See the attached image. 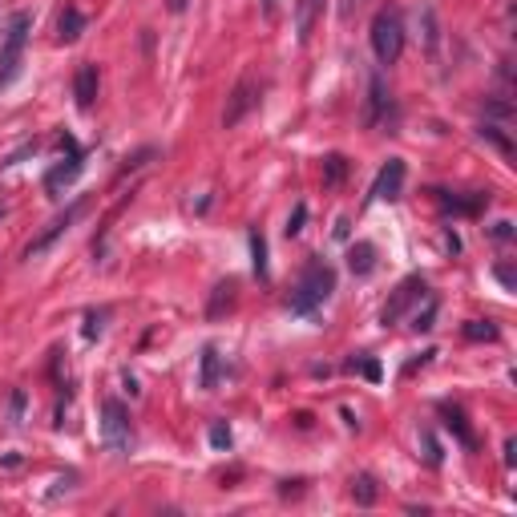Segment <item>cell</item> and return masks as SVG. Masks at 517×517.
<instances>
[{
  "instance_id": "obj_26",
  "label": "cell",
  "mask_w": 517,
  "mask_h": 517,
  "mask_svg": "<svg viewBox=\"0 0 517 517\" xmlns=\"http://www.w3.org/2000/svg\"><path fill=\"white\" fill-rule=\"evenodd\" d=\"M170 9H174V13H182V9H186V0H170Z\"/></svg>"
},
{
  "instance_id": "obj_28",
  "label": "cell",
  "mask_w": 517,
  "mask_h": 517,
  "mask_svg": "<svg viewBox=\"0 0 517 517\" xmlns=\"http://www.w3.org/2000/svg\"><path fill=\"white\" fill-rule=\"evenodd\" d=\"M0 219H5V211H0Z\"/></svg>"
},
{
  "instance_id": "obj_27",
  "label": "cell",
  "mask_w": 517,
  "mask_h": 517,
  "mask_svg": "<svg viewBox=\"0 0 517 517\" xmlns=\"http://www.w3.org/2000/svg\"><path fill=\"white\" fill-rule=\"evenodd\" d=\"M263 5H267V9H271V5H275V0H263Z\"/></svg>"
},
{
  "instance_id": "obj_12",
  "label": "cell",
  "mask_w": 517,
  "mask_h": 517,
  "mask_svg": "<svg viewBox=\"0 0 517 517\" xmlns=\"http://www.w3.org/2000/svg\"><path fill=\"white\" fill-rule=\"evenodd\" d=\"M384 106H388L384 77H380V73H372V81H368V114H364V122H368V126H376V122H380V114H384Z\"/></svg>"
},
{
  "instance_id": "obj_20",
  "label": "cell",
  "mask_w": 517,
  "mask_h": 517,
  "mask_svg": "<svg viewBox=\"0 0 517 517\" xmlns=\"http://www.w3.org/2000/svg\"><path fill=\"white\" fill-rule=\"evenodd\" d=\"M465 336H469V340H497V328H493V324H481V320H473V324L465 328Z\"/></svg>"
},
{
  "instance_id": "obj_11",
  "label": "cell",
  "mask_w": 517,
  "mask_h": 517,
  "mask_svg": "<svg viewBox=\"0 0 517 517\" xmlns=\"http://www.w3.org/2000/svg\"><path fill=\"white\" fill-rule=\"evenodd\" d=\"M73 93H77V106L89 110L93 97H97V65H81L73 77Z\"/></svg>"
},
{
  "instance_id": "obj_6",
  "label": "cell",
  "mask_w": 517,
  "mask_h": 517,
  "mask_svg": "<svg viewBox=\"0 0 517 517\" xmlns=\"http://www.w3.org/2000/svg\"><path fill=\"white\" fill-rule=\"evenodd\" d=\"M25 37H29V17L25 13H17L13 17V25H9V41H5V53H0V85H9L13 81V73H17V65H21V49H25Z\"/></svg>"
},
{
  "instance_id": "obj_15",
  "label": "cell",
  "mask_w": 517,
  "mask_h": 517,
  "mask_svg": "<svg viewBox=\"0 0 517 517\" xmlns=\"http://www.w3.org/2000/svg\"><path fill=\"white\" fill-rule=\"evenodd\" d=\"M202 388H215L219 384V352L215 348H206L202 352V380H198Z\"/></svg>"
},
{
  "instance_id": "obj_2",
  "label": "cell",
  "mask_w": 517,
  "mask_h": 517,
  "mask_svg": "<svg viewBox=\"0 0 517 517\" xmlns=\"http://www.w3.org/2000/svg\"><path fill=\"white\" fill-rule=\"evenodd\" d=\"M368 37H372V53H376L380 65H396L400 61V53H404V21H400L396 9H380L372 17V33Z\"/></svg>"
},
{
  "instance_id": "obj_9",
  "label": "cell",
  "mask_w": 517,
  "mask_h": 517,
  "mask_svg": "<svg viewBox=\"0 0 517 517\" xmlns=\"http://www.w3.org/2000/svg\"><path fill=\"white\" fill-rule=\"evenodd\" d=\"M81 170H85V158L73 150V154H69L61 166H53V170H49V178H45V190H53V194H57V190H61V186H69V182H73Z\"/></svg>"
},
{
  "instance_id": "obj_1",
  "label": "cell",
  "mask_w": 517,
  "mask_h": 517,
  "mask_svg": "<svg viewBox=\"0 0 517 517\" xmlns=\"http://www.w3.org/2000/svg\"><path fill=\"white\" fill-rule=\"evenodd\" d=\"M332 287H336V271H332L324 259H312V263L303 267L295 291H291V312H295V316H312L316 307L332 295Z\"/></svg>"
},
{
  "instance_id": "obj_10",
  "label": "cell",
  "mask_w": 517,
  "mask_h": 517,
  "mask_svg": "<svg viewBox=\"0 0 517 517\" xmlns=\"http://www.w3.org/2000/svg\"><path fill=\"white\" fill-rule=\"evenodd\" d=\"M320 9H324V0H295V33H299V41L312 37Z\"/></svg>"
},
{
  "instance_id": "obj_16",
  "label": "cell",
  "mask_w": 517,
  "mask_h": 517,
  "mask_svg": "<svg viewBox=\"0 0 517 517\" xmlns=\"http://www.w3.org/2000/svg\"><path fill=\"white\" fill-rule=\"evenodd\" d=\"M445 425L461 437V445H469V449L477 445V441H473V433H469V425H465V417H461V408H445Z\"/></svg>"
},
{
  "instance_id": "obj_7",
  "label": "cell",
  "mask_w": 517,
  "mask_h": 517,
  "mask_svg": "<svg viewBox=\"0 0 517 517\" xmlns=\"http://www.w3.org/2000/svg\"><path fill=\"white\" fill-rule=\"evenodd\" d=\"M425 295V279L421 275H412V279H404L400 287H396V295H392V303L384 307V312H380V324L388 328V324H396L404 312H408V307H412V299H421Z\"/></svg>"
},
{
  "instance_id": "obj_3",
  "label": "cell",
  "mask_w": 517,
  "mask_h": 517,
  "mask_svg": "<svg viewBox=\"0 0 517 517\" xmlns=\"http://www.w3.org/2000/svg\"><path fill=\"white\" fill-rule=\"evenodd\" d=\"M101 441H106L110 453H126L134 433H130V412L122 400H106L101 404Z\"/></svg>"
},
{
  "instance_id": "obj_22",
  "label": "cell",
  "mask_w": 517,
  "mask_h": 517,
  "mask_svg": "<svg viewBox=\"0 0 517 517\" xmlns=\"http://www.w3.org/2000/svg\"><path fill=\"white\" fill-rule=\"evenodd\" d=\"M303 219H307V206L299 202V206H295V215L287 219V235H299V231H303Z\"/></svg>"
},
{
  "instance_id": "obj_13",
  "label": "cell",
  "mask_w": 517,
  "mask_h": 517,
  "mask_svg": "<svg viewBox=\"0 0 517 517\" xmlns=\"http://www.w3.org/2000/svg\"><path fill=\"white\" fill-rule=\"evenodd\" d=\"M81 29H85V17H81V9L69 5V9L57 17V37H61V41H77Z\"/></svg>"
},
{
  "instance_id": "obj_5",
  "label": "cell",
  "mask_w": 517,
  "mask_h": 517,
  "mask_svg": "<svg viewBox=\"0 0 517 517\" xmlns=\"http://www.w3.org/2000/svg\"><path fill=\"white\" fill-rule=\"evenodd\" d=\"M255 106H259V81H255V77H243V81L231 89V97H227L223 126H227V130H235V126H239Z\"/></svg>"
},
{
  "instance_id": "obj_18",
  "label": "cell",
  "mask_w": 517,
  "mask_h": 517,
  "mask_svg": "<svg viewBox=\"0 0 517 517\" xmlns=\"http://www.w3.org/2000/svg\"><path fill=\"white\" fill-rule=\"evenodd\" d=\"M344 174H348V162H344L340 154L324 158V182H328V186H340V182H344Z\"/></svg>"
},
{
  "instance_id": "obj_8",
  "label": "cell",
  "mask_w": 517,
  "mask_h": 517,
  "mask_svg": "<svg viewBox=\"0 0 517 517\" xmlns=\"http://www.w3.org/2000/svg\"><path fill=\"white\" fill-rule=\"evenodd\" d=\"M400 186H404V162H400V158H388V162L380 166V174H376L368 198H372V202H384V198L392 202V198H400Z\"/></svg>"
},
{
  "instance_id": "obj_25",
  "label": "cell",
  "mask_w": 517,
  "mask_h": 517,
  "mask_svg": "<svg viewBox=\"0 0 517 517\" xmlns=\"http://www.w3.org/2000/svg\"><path fill=\"white\" fill-rule=\"evenodd\" d=\"M497 279H501L505 287H513V271H509V267H497Z\"/></svg>"
},
{
  "instance_id": "obj_23",
  "label": "cell",
  "mask_w": 517,
  "mask_h": 517,
  "mask_svg": "<svg viewBox=\"0 0 517 517\" xmlns=\"http://www.w3.org/2000/svg\"><path fill=\"white\" fill-rule=\"evenodd\" d=\"M433 316H437V303H429V307H425V316L412 320V328H417V332H429V328H433Z\"/></svg>"
},
{
  "instance_id": "obj_21",
  "label": "cell",
  "mask_w": 517,
  "mask_h": 517,
  "mask_svg": "<svg viewBox=\"0 0 517 517\" xmlns=\"http://www.w3.org/2000/svg\"><path fill=\"white\" fill-rule=\"evenodd\" d=\"M356 497H360V505H372L376 501V481L372 477H360L356 481Z\"/></svg>"
},
{
  "instance_id": "obj_17",
  "label": "cell",
  "mask_w": 517,
  "mask_h": 517,
  "mask_svg": "<svg viewBox=\"0 0 517 517\" xmlns=\"http://www.w3.org/2000/svg\"><path fill=\"white\" fill-rule=\"evenodd\" d=\"M231 299H235V283L227 279V283H219V287H215V299H211V320H219V316H223V307H231Z\"/></svg>"
},
{
  "instance_id": "obj_14",
  "label": "cell",
  "mask_w": 517,
  "mask_h": 517,
  "mask_svg": "<svg viewBox=\"0 0 517 517\" xmlns=\"http://www.w3.org/2000/svg\"><path fill=\"white\" fill-rule=\"evenodd\" d=\"M348 263H352L356 275H368V271L376 267V247H372V243H356V247L348 251Z\"/></svg>"
},
{
  "instance_id": "obj_4",
  "label": "cell",
  "mask_w": 517,
  "mask_h": 517,
  "mask_svg": "<svg viewBox=\"0 0 517 517\" xmlns=\"http://www.w3.org/2000/svg\"><path fill=\"white\" fill-rule=\"evenodd\" d=\"M85 211H89V198L69 202L65 211H61V215H57V219H53V223H49V227H45V231H41V235L29 243V247H25V259H41V255H45V251H49V247H53V243H57V239H61V235H65V231H69V227H73V223H77Z\"/></svg>"
},
{
  "instance_id": "obj_24",
  "label": "cell",
  "mask_w": 517,
  "mask_h": 517,
  "mask_svg": "<svg viewBox=\"0 0 517 517\" xmlns=\"http://www.w3.org/2000/svg\"><path fill=\"white\" fill-rule=\"evenodd\" d=\"M211 441L223 449V445H231V433H227V429H215V433H211Z\"/></svg>"
},
{
  "instance_id": "obj_19",
  "label": "cell",
  "mask_w": 517,
  "mask_h": 517,
  "mask_svg": "<svg viewBox=\"0 0 517 517\" xmlns=\"http://www.w3.org/2000/svg\"><path fill=\"white\" fill-rule=\"evenodd\" d=\"M251 251H255V275L267 279V243H263L259 231H251Z\"/></svg>"
}]
</instances>
